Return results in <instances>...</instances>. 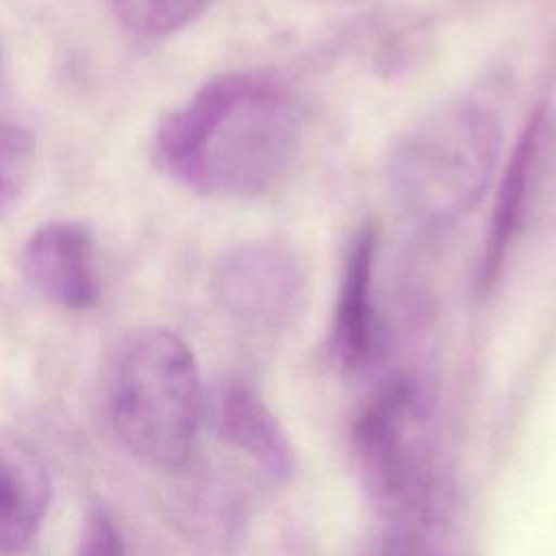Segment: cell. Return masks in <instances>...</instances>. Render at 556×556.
<instances>
[{
	"label": "cell",
	"mask_w": 556,
	"mask_h": 556,
	"mask_svg": "<svg viewBox=\"0 0 556 556\" xmlns=\"http://www.w3.org/2000/svg\"><path fill=\"white\" fill-rule=\"evenodd\" d=\"M302 135V109L289 87L267 72L237 70L213 76L161 119L154 156L200 195L252 200L285 182Z\"/></svg>",
	"instance_id": "6da1fadb"
},
{
	"label": "cell",
	"mask_w": 556,
	"mask_h": 556,
	"mask_svg": "<svg viewBox=\"0 0 556 556\" xmlns=\"http://www.w3.org/2000/svg\"><path fill=\"white\" fill-rule=\"evenodd\" d=\"M502 148L489 109L454 100L419 119L393 148L389 189L397 208L426 230L465 219L486 195Z\"/></svg>",
	"instance_id": "7a4b0ae2"
},
{
	"label": "cell",
	"mask_w": 556,
	"mask_h": 556,
	"mask_svg": "<svg viewBox=\"0 0 556 556\" xmlns=\"http://www.w3.org/2000/svg\"><path fill=\"white\" fill-rule=\"evenodd\" d=\"M109 415L139 460L161 469L185 467L202 419V384L189 345L167 328L130 334L111 371Z\"/></svg>",
	"instance_id": "3957f363"
},
{
	"label": "cell",
	"mask_w": 556,
	"mask_h": 556,
	"mask_svg": "<svg viewBox=\"0 0 556 556\" xmlns=\"http://www.w3.org/2000/svg\"><path fill=\"white\" fill-rule=\"evenodd\" d=\"M219 302L239 319L280 326L302 302L304 274L298 258L278 243L252 241L230 250L217 271Z\"/></svg>",
	"instance_id": "277c9868"
},
{
	"label": "cell",
	"mask_w": 556,
	"mask_h": 556,
	"mask_svg": "<svg viewBox=\"0 0 556 556\" xmlns=\"http://www.w3.org/2000/svg\"><path fill=\"white\" fill-rule=\"evenodd\" d=\"M417 402V384L410 378H393L354 424L352 439L361 478L371 497L380 502L400 497L408 486L410 454L404 428Z\"/></svg>",
	"instance_id": "5b68a950"
},
{
	"label": "cell",
	"mask_w": 556,
	"mask_h": 556,
	"mask_svg": "<svg viewBox=\"0 0 556 556\" xmlns=\"http://www.w3.org/2000/svg\"><path fill=\"white\" fill-rule=\"evenodd\" d=\"M26 280L48 302L87 311L100 302L96 243L80 222H48L26 241L22 252Z\"/></svg>",
	"instance_id": "8992f818"
},
{
	"label": "cell",
	"mask_w": 556,
	"mask_h": 556,
	"mask_svg": "<svg viewBox=\"0 0 556 556\" xmlns=\"http://www.w3.org/2000/svg\"><path fill=\"white\" fill-rule=\"evenodd\" d=\"M547 137L549 115L545 109H536L530 115L526 128L521 130L497 187L476 276V285L480 291L493 289V285L500 280L510 248L515 245L519 232L526 226V215L539 180Z\"/></svg>",
	"instance_id": "52a82bcc"
},
{
	"label": "cell",
	"mask_w": 556,
	"mask_h": 556,
	"mask_svg": "<svg viewBox=\"0 0 556 556\" xmlns=\"http://www.w3.org/2000/svg\"><path fill=\"white\" fill-rule=\"evenodd\" d=\"M378 235L371 224L356 230L348 245L332 317V352L343 369L363 371L382 352V324L374 298Z\"/></svg>",
	"instance_id": "ba28073f"
},
{
	"label": "cell",
	"mask_w": 556,
	"mask_h": 556,
	"mask_svg": "<svg viewBox=\"0 0 556 556\" xmlns=\"http://www.w3.org/2000/svg\"><path fill=\"white\" fill-rule=\"evenodd\" d=\"M215 428L232 447L256 460L269 476L285 482L295 471V454L278 417L245 384H228L215 397Z\"/></svg>",
	"instance_id": "9c48e42d"
},
{
	"label": "cell",
	"mask_w": 556,
	"mask_h": 556,
	"mask_svg": "<svg viewBox=\"0 0 556 556\" xmlns=\"http://www.w3.org/2000/svg\"><path fill=\"white\" fill-rule=\"evenodd\" d=\"M50 502L43 467L17 441L0 434V556H22Z\"/></svg>",
	"instance_id": "30bf717a"
},
{
	"label": "cell",
	"mask_w": 556,
	"mask_h": 556,
	"mask_svg": "<svg viewBox=\"0 0 556 556\" xmlns=\"http://www.w3.org/2000/svg\"><path fill=\"white\" fill-rule=\"evenodd\" d=\"M211 0H111L119 24L141 39H163L193 22Z\"/></svg>",
	"instance_id": "8fae6325"
},
{
	"label": "cell",
	"mask_w": 556,
	"mask_h": 556,
	"mask_svg": "<svg viewBox=\"0 0 556 556\" xmlns=\"http://www.w3.org/2000/svg\"><path fill=\"white\" fill-rule=\"evenodd\" d=\"M35 167L33 135L9 122H0V217L26 189Z\"/></svg>",
	"instance_id": "7c38bea8"
},
{
	"label": "cell",
	"mask_w": 556,
	"mask_h": 556,
	"mask_svg": "<svg viewBox=\"0 0 556 556\" xmlns=\"http://www.w3.org/2000/svg\"><path fill=\"white\" fill-rule=\"evenodd\" d=\"M72 556H126L122 534L104 510L87 515Z\"/></svg>",
	"instance_id": "4fadbf2b"
},
{
	"label": "cell",
	"mask_w": 556,
	"mask_h": 556,
	"mask_svg": "<svg viewBox=\"0 0 556 556\" xmlns=\"http://www.w3.org/2000/svg\"><path fill=\"white\" fill-rule=\"evenodd\" d=\"M378 556H417L415 545L408 536L404 534H393L387 539V543L382 545Z\"/></svg>",
	"instance_id": "5bb4252c"
}]
</instances>
